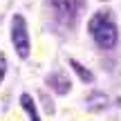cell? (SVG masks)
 Returning a JSON list of instances; mask_svg holds the SVG:
<instances>
[{
	"label": "cell",
	"instance_id": "cell-1",
	"mask_svg": "<svg viewBox=\"0 0 121 121\" xmlns=\"http://www.w3.org/2000/svg\"><path fill=\"white\" fill-rule=\"evenodd\" d=\"M90 36L94 38V43L101 49H112L119 40L117 25H114V20L105 11H96L90 18Z\"/></svg>",
	"mask_w": 121,
	"mask_h": 121
},
{
	"label": "cell",
	"instance_id": "cell-2",
	"mask_svg": "<svg viewBox=\"0 0 121 121\" xmlns=\"http://www.w3.org/2000/svg\"><path fill=\"white\" fill-rule=\"evenodd\" d=\"M11 45L18 58H27L31 52L29 43V31H27V20L22 13H13L11 16Z\"/></svg>",
	"mask_w": 121,
	"mask_h": 121
},
{
	"label": "cell",
	"instance_id": "cell-3",
	"mask_svg": "<svg viewBox=\"0 0 121 121\" xmlns=\"http://www.w3.org/2000/svg\"><path fill=\"white\" fill-rule=\"evenodd\" d=\"M52 7L65 25H72L76 22V16L81 11V0H52Z\"/></svg>",
	"mask_w": 121,
	"mask_h": 121
},
{
	"label": "cell",
	"instance_id": "cell-4",
	"mask_svg": "<svg viewBox=\"0 0 121 121\" xmlns=\"http://www.w3.org/2000/svg\"><path fill=\"white\" fill-rule=\"evenodd\" d=\"M47 85L52 87L56 94H67L69 87H72V83H69V78L65 76L63 72H52L47 76Z\"/></svg>",
	"mask_w": 121,
	"mask_h": 121
},
{
	"label": "cell",
	"instance_id": "cell-5",
	"mask_svg": "<svg viewBox=\"0 0 121 121\" xmlns=\"http://www.w3.org/2000/svg\"><path fill=\"white\" fill-rule=\"evenodd\" d=\"M20 108L27 112L29 121H40L38 108H36V103H34V99H31V94H27V92H22V94H20Z\"/></svg>",
	"mask_w": 121,
	"mask_h": 121
},
{
	"label": "cell",
	"instance_id": "cell-6",
	"mask_svg": "<svg viewBox=\"0 0 121 121\" xmlns=\"http://www.w3.org/2000/svg\"><path fill=\"white\" fill-rule=\"evenodd\" d=\"M69 67H72L74 72L78 74V78H81L83 83H90V81H94V76H92V72H90V69H85V67H83L81 63H78V60H74V58H72V60H69Z\"/></svg>",
	"mask_w": 121,
	"mask_h": 121
},
{
	"label": "cell",
	"instance_id": "cell-7",
	"mask_svg": "<svg viewBox=\"0 0 121 121\" xmlns=\"http://www.w3.org/2000/svg\"><path fill=\"white\" fill-rule=\"evenodd\" d=\"M4 74H7V56H4V52H0V83H2Z\"/></svg>",
	"mask_w": 121,
	"mask_h": 121
}]
</instances>
